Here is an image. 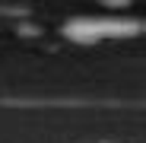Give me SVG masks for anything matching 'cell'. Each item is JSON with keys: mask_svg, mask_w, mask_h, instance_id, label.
I'll list each match as a JSON object with an SVG mask.
<instances>
[{"mask_svg": "<svg viewBox=\"0 0 146 143\" xmlns=\"http://www.w3.org/2000/svg\"><path fill=\"white\" fill-rule=\"evenodd\" d=\"M60 32L67 41H76V45H102V41L140 35V19L133 16H73L60 26Z\"/></svg>", "mask_w": 146, "mask_h": 143, "instance_id": "6da1fadb", "label": "cell"}]
</instances>
